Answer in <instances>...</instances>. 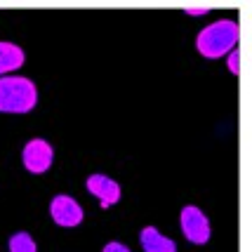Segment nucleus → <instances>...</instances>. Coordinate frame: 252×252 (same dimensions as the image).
I'll list each match as a JSON object with an SVG mask.
<instances>
[{
  "label": "nucleus",
  "mask_w": 252,
  "mask_h": 252,
  "mask_svg": "<svg viewBox=\"0 0 252 252\" xmlns=\"http://www.w3.org/2000/svg\"><path fill=\"white\" fill-rule=\"evenodd\" d=\"M238 35H241V29H238L236 22L221 19V22L210 24V26H205L203 31L198 33V38H196L198 52L203 57L217 59V57L226 55L231 50H236Z\"/></svg>",
  "instance_id": "f257e3e1"
},
{
  "label": "nucleus",
  "mask_w": 252,
  "mask_h": 252,
  "mask_svg": "<svg viewBox=\"0 0 252 252\" xmlns=\"http://www.w3.org/2000/svg\"><path fill=\"white\" fill-rule=\"evenodd\" d=\"M187 12L189 14H205L208 10H205V7H200V10H187Z\"/></svg>",
  "instance_id": "f8f14e48"
},
{
  "label": "nucleus",
  "mask_w": 252,
  "mask_h": 252,
  "mask_svg": "<svg viewBox=\"0 0 252 252\" xmlns=\"http://www.w3.org/2000/svg\"><path fill=\"white\" fill-rule=\"evenodd\" d=\"M229 71L231 73H238L241 71V66H238V50H233L229 55Z\"/></svg>",
  "instance_id": "9d476101"
},
{
  "label": "nucleus",
  "mask_w": 252,
  "mask_h": 252,
  "mask_svg": "<svg viewBox=\"0 0 252 252\" xmlns=\"http://www.w3.org/2000/svg\"><path fill=\"white\" fill-rule=\"evenodd\" d=\"M10 252H35V243L29 233H14L10 238Z\"/></svg>",
  "instance_id": "1a4fd4ad"
},
{
  "label": "nucleus",
  "mask_w": 252,
  "mask_h": 252,
  "mask_svg": "<svg viewBox=\"0 0 252 252\" xmlns=\"http://www.w3.org/2000/svg\"><path fill=\"white\" fill-rule=\"evenodd\" d=\"M35 85L29 78L7 76L0 78V111L5 113H26L35 106Z\"/></svg>",
  "instance_id": "f03ea898"
},
{
  "label": "nucleus",
  "mask_w": 252,
  "mask_h": 252,
  "mask_svg": "<svg viewBox=\"0 0 252 252\" xmlns=\"http://www.w3.org/2000/svg\"><path fill=\"white\" fill-rule=\"evenodd\" d=\"M24 64V52L22 47L12 43H0V73L7 71H17Z\"/></svg>",
  "instance_id": "6e6552de"
},
{
  "label": "nucleus",
  "mask_w": 252,
  "mask_h": 252,
  "mask_svg": "<svg viewBox=\"0 0 252 252\" xmlns=\"http://www.w3.org/2000/svg\"><path fill=\"white\" fill-rule=\"evenodd\" d=\"M88 189H90V193H94V196L101 200V208H111L113 203L121 200V187H118L113 179H109V177H104V175L90 177Z\"/></svg>",
  "instance_id": "423d86ee"
},
{
  "label": "nucleus",
  "mask_w": 252,
  "mask_h": 252,
  "mask_svg": "<svg viewBox=\"0 0 252 252\" xmlns=\"http://www.w3.org/2000/svg\"><path fill=\"white\" fill-rule=\"evenodd\" d=\"M24 165L35 175L45 172L52 165V146L45 139H31L24 149Z\"/></svg>",
  "instance_id": "20e7f679"
},
{
  "label": "nucleus",
  "mask_w": 252,
  "mask_h": 252,
  "mask_svg": "<svg viewBox=\"0 0 252 252\" xmlns=\"http://www.w3.org/2000/svg\"><path fill=\"white\" fill-rule=\"evenodd\" d=\"M142 248L146 252H177V245L170 238H165L163 233H158V229L146 226L142 231Z\"/></svg>",
  "instance_id": "0eeeda50"
},
{
  "label": "nucleus",
  "mask_w": 252,
  "mask_h": 252,
  "mask_svg": "<svg viewBox=\"0 0 252 252\" xmlns=\"http://www.w3.org/2000/svg\"><path fill=\"white\" fill-rule=\"evenodd\" d=\"M104 252H130L125 245H121V243H109L106 248H104Z\"/></svg>",
  "instance_id": "9b49d317"
},
{
  "label": "nucleus",
  "mask_w": 252,
  "mask_h": 252,
  "mask_svg": "<svg viewBox=\"0 0 252 252\" xmlns=\"http://www.w3.org/2000/svg\"><path fill=\"white\" fill-rule=\"evenodd\" d=\"M50 215L59 226H78L83 221V208L71 196H55Z\"/></svg>",
  "instance_id": "39448f33"
},
{
  "label": "nucleus",
  "mask_w": 252,
  "mask_h": 252,
  "mask_svg": "<svg viewBox=\"0 0 252 252\" xmlns=\"http://www.w3.org/2000/svg\"><path fill=\"white\" fill-rule=\"evenodd\" d=\"M182 231L191 243H208L210 238V224L205 220V215L193 205H187L182 210Z\"/></svg>",
  "instance_id": "7ed1b4c3"
}]
</instances>
